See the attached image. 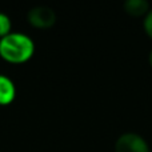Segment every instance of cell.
I'll return each mask as SVG.
<instances>
[{
	"label": "cell",
	"mask_w": 152,
	"mask_h": 152,
	"mask_svg": "<svg viewBox=\"0 0 152 152\" xmlns=\"http://www.w3.org/2000/svg\"><path fill=\"white\" fill-rule=\"evenodd\" d=\"M35 51L34 42L21 34H10L0 42V56L13 64L24 63Z\"/></svg>",
	"instance_id": "obj_1"
},
{
	"label": "cell",
	"mask_w": 152,
	"mask_h": 152,
	"mask_svg": "<svg viewBox=\"0 0 152 152\" xmlns=\"http://www.w3.org/2000/svg\"><path fill=\"white\" fill-rule=\"evenodd\" d=\"M115 152H150L148 144L136 134H124L116 140Z\"/></svg>",
	"instance_id": "obj_2"
},
{
	"label": "cell",
	"mask_w": 152,
	"mask_h": 152,
	"mask_svg": "<svg viewBox=\"0 0 152 152\" xmlns=\"http://www.w3.org/2000/svg\"><path fill=\"white\" fill-rule=\"evenodd\" d=\"M28 21L36 28H51L56 23V15L52 8L39 5L28 12Z\"/></svg>",
	"instance_id": "obj_3"
},
{
	"label": "cell",
	"mask_w": 152,
	"mask_h": 152,
	"mask_svg": "<svg viewBox=\"0 0 152 152\" xmlns=\"http://www.w3.org/2000/svg\"><path fill=\"white\" fill-rule=\"evenodd\" d=\"M15 86L8 77L0 75V104L5 105L10 104L13 99H15Z\"/></svg>",
	"instance_id": "obj_4"
},
{
	"label": "cell",
	"mask_w": 152,
	"mask_h": 152,
	"mask_svg": "<svg viewBox=\"0 0 152 152\" xmlns=\"http://www.w3.org/2000/svg\"><path fill=\"white\" fill-rule=\"evenodd\" d=\"M124 10L128 15L134 18H139L150 12V3L145 0H127L124 3Z\"/></svg>",
	"instance_id": "obj_5"
},
{
	"label": "cell",
	"mask_w": 152,
	"mask_h": 152,
	"mask_svg": "<svg viewBox=\"0 0 152 152\" xmlns=\"http://www.w3.org/2000/svg\"><path fill=\"white\" fill-rule=\"evenodd\" d=\"M11 31V21L10 18L4 13H0V36L5 37L7 35H10Z\"/></svg>",
	"instance_id": "obj_6"
},
{
	"label": "cell",
	"mask_w": 152,
	"mask_h": 152,
	"mask_svg": "<svg viewBox=\"0 0 152 152\" xmlns=\"http://www.w3.org/2000/svg\"><path fill=\"white\" fill-rule=\"evenodd\" d=\"M144 31L145 34L152 39V11L147 13L145 16V20H144Z\"/></svg>",
	"instance_id": "obj_7"
},
{
	"label": "cell",
	"mask_w": 152,
	"mask_h": 152,
	"mask_svg": "<svg viewBox=\"0 0 152 152\" xmlns=\"http://www.w3.org/2000/svg\"><path fill=\"white\" fill-rule=\"evenodd\" d=\"M150 64H151V67H152V51H151V53H150Z\"/></svg>",
	"instance_id": "obj_8"
}]
</instances>
